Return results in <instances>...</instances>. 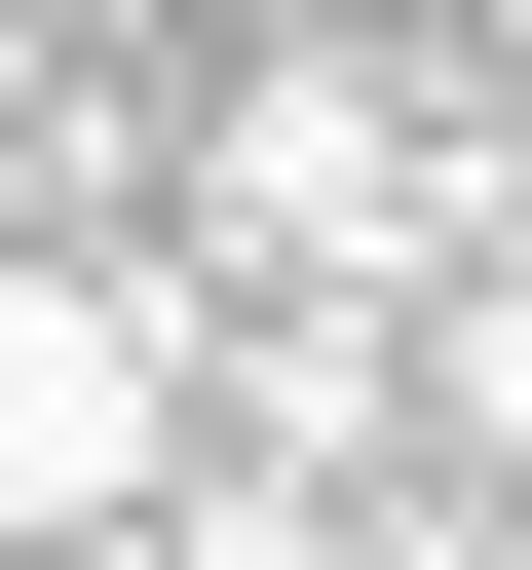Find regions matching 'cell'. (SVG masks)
Segmentation results:
<instances>
[{
  "mask_svg": "<svg viewBox=\"0 0 532 570\" xmlns=\"http://www.w3.org/2000/svg\"><path fill=\"white\" fill-rule=\"evenodd\" d=\"M381 343H418V456H456V494H532V190H494V228L418 266Z\"/></svg>",
  "mask_w": 532,
  "mask_h": 570,
  "instance_id": "3",
  "label": "cell"
},
{
  "mask_svg": "<svg viewBox=\"0 0 532 570\" xmlns=\"http://www.w3.org/2000/svg\"><path fill=\"white\" fill-rule=\"evenodd\" d=\"M456 228H494V153H456L418 39H266L228 77V266H266V305H418Z\"/></svg>",
  "mask_w": 532,
  "mask_h": 570,
  "instance_id": "1",
  "label": "cell"
},
{
  "mask_svg": "<svg viewBox=\"0 0 532 570\" xmlns=\"http://www.w3.org/2000/svg\"><path fill=\"white\" fill-rule=\"evenodd\" d=\"M190 494V266H0V570Z\"/></svg>",
  "mask_w": 532,
  "mask_h": 570,
  "instance_id": "2",
  "label": "cell"
},
{
  "mask_svg": "<svg viewBox=\"0 0 532 570\" xmlns=\"http://www.w3.org/2000/svg\"><path fill=\"white\" fill-rule=\"evenodd\" d=\"M266 39H381V0H266Z\"/></svg>",
  "mask_w": 532,
  "mask_h": 570,
  "instance_id": "4",
  "label": "cell"
}]
</instances>
